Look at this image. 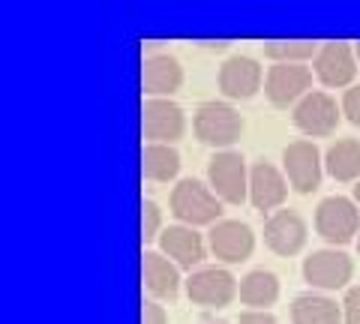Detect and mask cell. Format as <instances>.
Masks as SVG:
<instances>
[{
	"mask_svg": "<svg viewBox=\"0 0 360 324\" xmlns=\"http://www.w3.org/2000/svg\"><path fill=\"white\" fill-rule=\"evenodd\" d=\"M238 279L231 276V271L225 267H198L195 273H189L186 279V297L198 306H229L238 297Z\"/></svg>",
	"mask_w": 360,
	"mask_h": 324,
	"instance_id": "10",
	"label": "cell"
},
{
	"mask_svg": "<svg viewBox=\"0 0 360 324\" xmlns=\"http://www.w3.org/2000/svg\"><path fill=\"white\" fill-rule=\"evenodd\" d=\"M312 87V70L307 63H274L264 78V96L270 105L288 108L297 105Z\"/></svg>",
	"mask_w": 360,
	"mask_h": 324,
	"instance_id": "7",
	"label": "cell"
},
{
	"mask_svg": "<svg viewBox=\"0 0 360 324\" xmlns=\"http://www.w3.org/2000/svg\"><path fill=\"white\" fill-rule=\"evenodd\" d=\"M303 279L312 288H321V292H340L348 288L354 276V261L348 259L340 250H315L303 259Z\"/></svg>",
	"mask_w": 360,
	"mask_h": 324,
	"instance_id": "6",
	"label": "cell"
},
{
	"mask_svg": "<svg viewBox=\"0 0 360 324\" xmlns=\"http://www.w3.org/2000/svg\"><path fill=\"white\" fill-rule=\"evenodd\" d=\"M238 324H279L276 316H270V312H262V309H246L240 312Z\"/></svg>",
	"mask_w": 360,
	"mask_h": 324,
	"instance_id": "28",
	"label": "cell"
},
{
	"mask_svg": "<svg viewBox=\"0 0 360 324\" xmlns=\"http://www.w3.org/2000/svg\"><path fill=\"white\" fill-rule=\"evenodd\" d=\"M141 87L148 99H168L184 87V66L174 54L153 51L141 63Z\"/></svg>",
	"mask_w": 360,
	"mask_h": 324,
	"instance_id": "14",
	"label": "cell"
},
{
	"mask_svg": "<svg viewBox=\"0 0 360 324\" xmlns=\"http://www.w3.org/2000/svg\"><path fill=\"white\" fill-rule=\"evenodd\" d=\"M283 171L288 177V186L300 195H309L319 189L321 174H324V160L321 150L312 141L297 138L283 150Z\"/></svg>",
	"mask_w": 360,
	"mask_h": 324,
	"instance_id": "5",
	"label": "cell"
},
{
	"mask_svg": "<svg viewBox=\"0 0 360 324\" xmlns=\"http://www.w3.org/2000/svg\"><path fill=\"white\" fill-rule=\"evenodd\" d=\"M162 210L160 205H156L153 198H148L141 205V240L144 243H150V240H160V234H162Z\"/></svg>",
	"mask_w": 360,
	"mask_h": 324,
	"instance_id": "24",
	"label": "cell"
},
{
	"mask_svg": "<svg viewBox=\"0 0 360 324\" xmlns=\"http://www.w3.org/2000/svg\"><path fill=\"white\" fill-rule=\"evenodd\" d=\"M340 117H342V105H336V99L324 91H309L291 111L295 127L312 138L330 136L340 127Z\"/></svg>",
	"mask_w": 360,
	"mask_h": 324,
	"instance_id": "9",
	"label": "cell"
},
{
	"mask_svg": "<svg viewBox=\"0 0 360 324\" xmlns=\"http://www.w3.org/2000/svg\"><path fill=\"white\" fill-rule=\"evenodd\" d=\"M238 294H240V304L243 306L267 312V306H274L276 297H279V279H276V273H270V271H264V267H258V271H250V273L240 279Z\"/></svg>",
	"mask_w": 360,
	"mask_h": 324,
	"instance_id": "21",
	"label": "cell"
},
{
	"mask_svg": "<svg viewBox=\"0 0 360 324\" xmlns=\"http://www.w3.org/2000/svg\"><path fill=\"white\" fill-rule=\"evenodd\" d=\"M141 132L148 138V144H174L186 132L184 108L172 103V99H144Z\"/></svg>",
	"mask_w": 360,
	"mask_h": 324,
	"instance_id": "8",
	"label": "cell"
},
{
	"mask_svg": "<svg viewBox=\"0 0 360 324\" xmlns=\"http://www.w3.org/2000/svg\"><path fill=\"white\" fill-rule=\"evenodd\" d=\"M160 252L165 255V259H172L180 271L195 273L201 267V261H205V255H207V243L195 228L168 226L160 234Z\"/></svg>",
	"mask_w": 360,
	"mask_h": 324,
	"instance_id": "16",
	"label": "cell"
},
{
	"mask_svg": "<svg viewBox=\"0 0 360 324\" xmlns=\"http://www.w3.org/2000/svg\"><path fill=\"white\" fill-rule=\"evenodd\" d=\"M291 324H342V304L328 294H297L291 300Z\"/></svg>",
	"mask_w": 360,
	"mask_h": 324,
	"instance_id": "19",
	"label": "cell"
},
{
	"mask_svg": "<svg viewBox=\"0 0 360 324\" xmlns=\"http://www.w3.org/2000/svg\"><path fill=\"white\" fill-rule=\"evenodd\" d=\"M207 250L225 264H240L255 250V234L240 219H219L207 234Z\"/></svg>",
	"mask_w": 360,
	"mask_h": 324,
	"instance_id": "11",
	"label": "cell"
},
{
	"mask_svg": "<svg viewBox=\"0 0 360 324\" xmlns=\"http://www.w3.org/2000/svg\"><path fill=\"white\" fill-rule=\"evenodd\" d=\"M352 198H354V205H357V207H360V181H357V183H354V195H352Z\"/></svg>",
	"mask_w": 360,
	"mask_h": 324,
	"instance_id": "29",
	"label": "cell"
},
{
	"mask_svg": "<svg viewBox=\"0 0 360 324\" xmlns=\"http://www.w3.org/2000/svg\"><path fill=\"white\" fill-rule=\"evenodd\" d=\"M342 324H360V285L345 288V297H342Z\"/></svg>",
	"mask_w": 360,
	"mask_h": 324,
	"instance_id": "25",
	"label": "cell"
},
{
	"mask_svg": "<svg viewBox=\"0 0 360 324\" xmlns=\"http://www.w3.org/2000/svg\"><path fill=\"white\" fill-rule=\"evenodd\" d=\"M309 228L297 210H276L270 214L264 222V243L270 252L276 255H297L303 247H307Z\"/></svg>",
	"mask_w": 360,
	"mask_h": 324,
	"instance_id": "15",
	"label": "cell"
},
{
	"mask_svg": "<svg viewBox=\"0 0 360 324\" xmlns=\"http://www.w3.org/2000/svg\"><path fill=\"white\" fill-rule=\"evenodd\" d=\"M207 324H225V321H207Z\"/></svg>",
	"mask_w": 360,
	"mask_h": 324,
	"instance_id": "31",
	"label": "cell"
},
{
	"mask_svg": "<svg viewBox=\"0 0 360 324\" xmlns=\"http://www.w3.org/2000/svg\"><path fill=\"white\" fill-rule=\"evenodd\" d=\"M193 129H195V138L201 144H207V148L231 150V144L243 136V117L238 115L234 105L210 99V103H201L195 108Z\"/></svg>",
	"mask_w": 360,
	"mask_h": 324,
	"instance_id": "2",
	"label": "cell"
},
{
	"mask_svg": "<svg viewBox=\"0 0 360 324\" xmlns=\"http://www.w3.org/2000/svg\"><path fill=\"white\" fill-rule=\"evenodd\" d=\"M207 186L225 205H243L250 201V169L243 153L217 150L207 160Z\"/></svg>",
	"mask_w": 360,
	"mask_h": 324,
	"instance_id": "3",
	"label": "cell"
},
{
	"mask_svg": "<svg viewBox=\"0 0 360 324\" xmlns=\"http://www.w3.org/2000/svg\"><path fill=\"white\" fill-rule=\"evenodd\" d=\"M141 324H168L165 306H160L156 300H148V304L141 306Z\"/></svg>",
	"mask_w": 360,
	"mask_h": 324,
	"instance_id": "27",
	"label": "cell"
},
{
	"mask_svg": "<svg viewBox=\"0 0 360 324\" xmlns=\"http://www.w3.org/2000/svg\"><path fill=\"white\" fill-rule=\"evenodd\" d=\"M357 250H360V234H357Z\"/></svg>",
	"mask_w": 360,
	"mask_h": 324,
	"instance_id": "32",
	"label": "cell"
},
{
	"mask_svg": "<svg viewBox=\"0 0 360 324\" xmlns=\"http://www.w3.org/2000/svg\"><path fill=\"white\" fill-rule=\"evenodd\" d=\"M321 46H315L309 39H274L264 46V58L274 63H307L315 60Z\"/></svg>",
	"mask_w": 360,
	"mask_h": 324,
	"instance_id": "23",
	"label": "cell"
},
{
	"mask_svg": "<svg viewBox=\"0 0 360 324\" xmlns=\"http://www.w3.org/2000/svg\"><path fill=\"white\" fill-rule=\"evenodd\" d=\"M264 70L258 66L255 58H246V54H231L229 60H222L219 66V91L229 99H252L258 91H262L264 82Z\"/></svg>",
	"mask_w": 360,
	"mask_h": 324,
	"instance_id": "13",
	"label": "cell"
},
{
	"mask_svg": "<svg viewBox=\"0 0 360 324\" xmlns=\"http://www.w3.org/2000/svg\"><path fill=\"white\" fill-rule=\"evenodd\" d=\"M324 169L333 181L340 183H357L360 181V141L357 138H340L324 153Z\"/></svg>",
	"mask_w": 360,
	"mask_h": 324,
	"instance_id": "20",
	"label": "cell"
},
{
	"mask_svg": "<svg viewBox=\"0 0 360 324\" xmlns=\"http://www.w3.org/2000/svg\"><path fill=\"white\" fill-rule=\"evenodd\" d=\"M354 54H357V63H360V42H357V46H354Z\"/></svg>",
	"mask_w": 360,
	"mask_h": 324,
	"instance_id": "30",
	"label": "cell"
},
{
	"mask_svg": "<svg viewBox=\"0 0 360 324\" xmlns=\"http://www.w3.org/2000/svg\"><path fill=\"white\" fill-rule=\"evenodd\" d=\"M357 54L348 42H324L312 60V72L324 87H348L357 75Z\"/></svg>",
	"mask_w": 360,
	"mask_h": 324,
	"instance_id": "12",
	"label": "cell"
},
{
	"mask_svg": "<svg viewBox=\"0 0 360 324\" xmlns=\"http://www.w3.org/2000/svg\"><path fill=\"white\" fill-rule=\"evenodd\" d=\"M342 115H345L348 124L360 127V84H354V87H348V91H345V96H342Z\"/></svg>",
	"mask_w": 360,
	"mask_h": 324,
	"instance_id": "26",
	"label": "cell"
},
{
	"mask_svg": "<svg viewBox=\"0 0 360 324\" xmlns=\"http://www.w3.org/2000/svg\"><path fill=\"white\" fill-rule=\"evenodd\" d=\"M315 231L328 243H333V250L354 240V234H360V207L354 205V198L345 195L321 198L319 207H315Z\"/></svg>",
	"mask_w": 360,
	"mask_h": 324,
	"instance_id": "4",
	"label": "cell"
},
{
	"mask_svg": "<svg viewBox=\"0 0 360 324\" xmlns=\"http://www.w3.org/2000/svg\"><path fill=\"white\" fill-rule=\"evenodd\" d=\"M141 279L150 297L174 300L180 294V267L160 250H148L141 255Z\"/></svg>",
	"mask_w": 360,
	"mask_h": 324,
	"instance_id": "18",
	"label": "cell"
},
{
	"mask_svg": "<svg viewBox=\"0 0 360 324\" xmlns=\"http://www.w3.org/2000/svg\"><path fill=\"white\" fill-rule=\"evenodd\" d=\"M288 198V177L274 162H255L250 169V205L255 210H276Z\"/></svg>",
	"mask_w": 360,
	"mask_h": 324,
	"instance_id": "17",
	"label": "cell"
},
{
	"mask_svg": "<svg viewBox=\"0 0 360 324\" xmlns=\"http://www.w3.org/2000/svg\"><path fill=\"white\" fill-rule=\"evenodd\" d=\"M172 214L180 226L198 228V226H217L222 216V201L210 186H205L195 177H184L172 189Z\"/></svg>",
	"mask_w": 360,
	"mask_h": 324,
	"instance_id": "1",
	"label": "cell"
},
{
	"mask_svg": "<svg viewBox=\"0 0 360 324\" xmlns=\"http://www.w3.org/2000/svg\"><path fill=\"white\" fill-rule=\"evenodd\" d=\"M141 174L153 183H168L180 174V153L174 144H144Z\"/></svg>",
	"mask_w": 360,
	"mask_h": 324,
	"instance_id": "22",
	"label": "cell"
}]
</instances>
